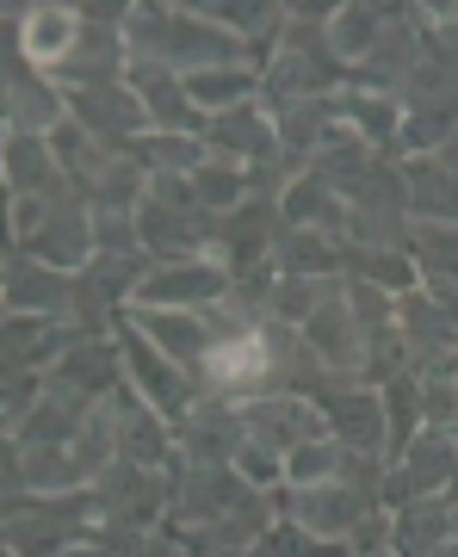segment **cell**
Masks as SVG:
<instances>
[{
	"label": "cell",
	"mask_w": 458,
	"mask_h": 557,
	"mask_svg": "<svg viewBox=\"0 0 458 557\" xmlns=\"http://www.w3.org/2000/svg\"><path fill=\"white\" fill-rule=\"evenodd\" d=\"M94 502H100V527L149 539L174 520V478L168 471H143L131 458H112L94 478Z\"/></svg>",
	"instance_id": "obj_1"
},
{
	"label": "cell",
	"mask_w": 458,
	"mask_h": 557,
	"mask_svg": "<svg viewBox=\"0 0 458 557\" xmlns=\"http://www.w3.org/2000/svg\"><path fill=\"white\" fill-rule=\"evenodd\" d=\"M119 354H124V384H131V391L149 403V409H161V416L174 421V428L205 403L199 379H193L186 366H174V359L161 354L156 341H143L137 329H131V317L119 322Z\"/></svg>",
	"instance_id": "obj_2"
},
{
	"label": "cell",
	"mask_w": 458,
	"mask_h": 557,
	"mask_svg": "<svg viewBox=\"0 0 458 557\" xmlns=\"http://www.w3.org/2000/svg\"><path fill=\"white\" fill-rule=\"evenodd\" d=\"M409 180H403V161L384 156L366 186L347 199V242L359 248H403L409 242Z\"/></svg>",
	"instance_id": "obj_3"
},
{
	"label": "cell",
	"mask_w": 458,
	"mask_h": 557,
	"mask_svg": "<svg viewBox=\"0 0 458 557\" xmlns=\"http://www.w3.org/2000/svg\"><path fill=\"white\" fill-rule=\"evenodd\" d=\"M81 32H87V13L69 7V0H38V7H7V50H20L38 75H57L62 62L81 50Z\"/></svg>",
	"instance_id": "obj_4"
},
{
	"label": "cell",
	"mask_w": 458,
	"mask_h": 557,
	"mask_svg": "<svg viewBox=\"0 0 458 557\" xmlns=\"http://www.w3.org/2000/svg\"><path fill=\"white\" fill-rule=\"evenodd\" d=\"M199 391L218 403H255L273 391V341H267V322H260L255 335H236V341H218L211 359H205L199 372Z\"/></svg>",
	"instance_id": "obj_5"
},
{
	"label": "cell",
	"mask_w": 458,
	"mask_h": 557,
	"mask_svg": "<svg viewBox=\"0 0 458 557\" xmlns=\"http://www.w3.org/2000/svg\"><path fill=\"white\" fill-rule=\"evenodd\" d=\"M273 508H280V520H298L304 533L329 539V545H347V539L366 527V515H379V502L354 496L347 483H310V490H273Z\"/></svg>",
	"instance_id": "obj_6"
},
{
	"label": "cell",
	"mask_w": 458,
	"mask_h": 557,
	"mask_svg": "<svg viewBox=\"0 0 458 557\" xmlns=\"http://www.w3.org/2000/svg\"><path fill=\"white\" fill-rule=\"evenodd\" d=\"M168 478H174V520L168 527H180V533H199V527L223 520L248 496V483L236 478V465H193V458L174 453Z\"/></svg>",
	"instance_id": "obj_7"
},
{
	"label": "cell",
	"mask_w": 458,
	"mask_h": 557,
	"mask_svg": "<svg viewBox=\"0 0 458 557\" xmlns=\"http://www.w3.org/2000/svg\"><path fill=\"white\" fill-rule=\"evenodd\" d=\"M0 112H7V137H50L69 124V94L50 75H38L20 50H7V87H0Z\"/></svg>",
	"instance_id": "obj_8"
},
{
	"label": "cell",
	"mask_w": 458,
	"mask_h": 557,
	"mask_svg": "<svg viewBox=\"0 0 458 557\" xmlns=\"http://www.w3.org/2000/svg\"><path fill=\"white\" fill-rule=\"evenodd\" d=\"M230 267H218V260H180V267H149L137 285V298H131V310H211V304L230 298Z\"/></svg>",
	"instance_id": "obj_9"
},
{
	"label": "cell",
	"mask_w": 458,
	"mask_h": 557,
	"mask_svg": "<svg viewBox=\"0 0 458 557\" xmlns=\"http://www.w3.org/2000/svg\"><path fill=\"white\" fill-rule=\"evenodd\" d=\"M453 478H458V434L421 428V440L391 465V478H384V508H409L421 496H446Z\"/></svg>",
	"instance_id": "obj_10"
},
{
	"label": "cell",
	"mask_w": 458,
	"mask_h": 557,
	"mask_svg": "<svg viewBox=\"0 0 458 557\" xmlns=\"http://www.w3.org/2000/svg\"><path fill=\"white\" fill-rule=\"evenodd\" d=\"M230 62H248V44L230 38L223 25H211L199 7H168V50H161V69H174V75H205V69H230Z\"/></svg>",
	"instance_id": "obj_11"
},
{
	"label": "cell",
	"mask_w": 458,
	"mask_h": 557,
	"mask_svg": "<svg viewBox=\"0 0 458 557\" xmlns=\"http://www.w3.org/2000/svg\"><path fill=\"white\" fill-rule=\"evenodd\" d=\"M7 317H50V322H75V273H57L44 260L7 248V278H0Z\"/></svg>",
	"instance_id": "obj_12"
},
{
	"label": "cell",
	"mask_w": 458,
	"mask_h": 557,
	"mask_svg": "<svg viewBox=\"0 0 458 557\" xmlns=\"http://www.w3.org/2000/svg\"><path fill=\"white\" fill-rule=\"evenodd\" d=\"M0 174H7V199H50V205H75L81 186L75 174L57 161L50 137H7V161H0ZM87 205V199H81Z\"/></svg>",
	"instance_id": "obj_13"
},
{
	"label": "cell",
	"mask_w": 458,
	"mask_h": 557,
	"mask_svg": "<svg viewBox=\"0 0 458 557\" xmlns=\"http://www.w3.org/2000/svg\"><path fill=\"white\" fill-rule=\"evenodd\" d=\"M69 119H81L112 149H131L137 137H149V112H143V94L131 87V75L106 81V87H87V94H69Z\"/></svg>",
	"instance_id": "obj_14"
},
{
	"label": "cell",
	"mask_w": 458,
	"mask_h": 557,
	"mask_svg": "<svg viewBox=\"0 0 458 557\" xmlns=\"http://www.w3.org/2000/svg\"><path fill=\"white\" fill-rule=\"evenodd\" d=\"M205 149L218 161H236V168H260V161H285L280 149V124L267 106H236V112H218L205 119Z\"/></svg>",
	"instance_id": "obj_15"
},
{
	"label": "cell",
	"mask_w": 458,
	"mask_h": 557,
	"mask_svg": "<svg viewBox=\"0 0 458 557\" xmlns=\"http://www.w3.org/2000/svg\"><path fill=\"white\" fill-rule=\"evenodd\" d=\"M242 416H248V434L267 440V446H280L285 458L310 446V440L329 434V416H322L317 397H292V391H273V397H255L242 403Z\"/></svg>",
	"instance_id": "obj_16"
},
{
	"label": "cell",
	"mask_w": 458,
	"mask_h": 557,
	"mask_svg": "<svg viewBox=\"0 0 458 557\" xmlns=\"http://www.w3.org/2000/svg\"><path fill=\"white\" fill-rule=\"evenodd\" d=\"M304 341L317 347V359L335 372L341 384H359L366 354H372V335H366V329H359V317L347 310V292H341L335 304H322L317 317L304 322Z\"/></svg>",
	"instance_id": "obj_17"
},
{
	"label": "cell",
	"mask_w": 458,
	"mask_h": 557,
	"mask_svg": "<svg viewBox=\"0 0 458 557\" xmlns=\"http://www.w3.org/2000/svg\"><path fill=\"white\" fill-rule=\"evenodd\" d=\"M322 416H329V434H335L347 453L384 458V446H391V428H384V391H372V384H341V391L322 397Z\"/></svg>",
	"instance_id": "obj_18"
},
{
	"label": "cell",
	"mask_w": 458,
	"mask_h": 557,
	"mask_svg": "<svg viewBox=\"0 0 458 557\" xmlns=\"http://www.w3.org/2000/svg\"><path fill=\"white\" fill-rule=\"evenodd\" d=\"M242 440H248V416H242V403H218V397H205L199 409L174 428L180 458H193V465H230Z\"/></svg>",
	"instance_id": "obj_19"
},
{
	"label": "cell",
	"mask_w": 458,
	"mask_h": 557,
	"mask_svg": "<svg viewBox=\"0 0 458 557\" xmlns=\"http://www.w3.org/2000/svg\"><path fill=\"white\" fill-rule=\"evenodd\" d=\"M112 409H119V458H131V465H143V471H168L174 453H180L174 421L161 416V409H149L131 384L112 397Z\"/></svg>",
	"instance_id": "obj_20"
},
{
	"label": "cell",
	"mask_w": 458,
	"mask_h": 557,
	"mask_svg": "<svg viewBox=\"0 0 458 557\" xmlns=\"http://www.w3.org/2000/svg\"><path fill=\"white\" fill-rule=\"evenodd\" d=\"M20 255L44 260V267H57V273H87V267L100 260V248H94V211H87L81 199L75 205H57L50 223L25 242Z\"/></svg>",
	"instance_id": "obj_21"
},
{
	"label": "cell",
	"mask_w": 458,
	"mask_h": 557,
	"mask_svg": "<svg viewBox=\"0 0 458 557\" xmlns=\"http://www.w3.org/2000/svg\"><path fill=\"white\" fill-rule=\"evenodd\" d=\"M124 317H131V329L143 341H156L161 354L174 359V366H186V372H199L205 359H211V347H218L205 310H124Z\"/></svg>",
	"instance_id": "obj_22"
},
{
	"label": "cell",
	"mask_w": 458,
	"mask_h": 557,
	"mask_svg": "<svg viewBox=\"0 0 458 557\" xmlns=\"http://www.w3.org/2000/svg\"><path fill=\"white\" fill-rule=\"evenodd\" d=\"M341 106V124L354 131L359 143H372L379 156L397 161V137H403V94H384V87H359V81H347L335 94Z\"/></svg>",
	"instance_id": "obj_23"
},
{
	"label": "cell",
	"mask_w": 458,
	"mask_h": 557,
	"mask_svg": "<svg viewBox=\"0 0 458 557\" xmlns=\"http://www.w3.org/2000/svg\"><path fill=\"white\" fill-rule=\"evenodd\" d=\"M421 62H428V38H421V25L409 20V7H403V20L384 32L379 50L359 62L347 81H359V87H384V94H403V87H409V75H416Z\"/></svg>",
	"instance_id": "obj_24"
},
{
	"label": "cell",
	"mask_w": 458,
	"mask_h": 557,
	"mask_svg": "<svg viewBox=\"0 0 458 557\" xmlns=\"http://www.w3.org/2000/svg\"><path fill=\"white\" fill-rule=\"evenodd\" d=\"M397 335H403V347H409V359H416V372H428L434 359H446L458 347L453 317L434 304L428 285H416V292H403L397 298Z\"/></svg>",
	"instance_id": "obj_25"
},
{
	"label": "cell",
	"mask_w": 458,
	"mask_h": 557,
	"mask_svg": "<svg viewBox=\"0 0 458 557\" xmlns=\"http://www.w3.org/2000/svg\"><path fill=\"white\" fill-rule=\"evenodd\" d=\"M94 409H100V403L87 397V391L50 379V384H44V403L32 409V421H25L13 440H20V446H75V434L87 428Z\"/></svg>",
	"instance_id": "obj_26"
},
{
	"label": "cell",
	"mask_w": 458,
	"mask_h": 557,
	"mask_svg": "<svg viewBox=\"0 0 458 557\" xmlns=\"http://www.w3.org/2000/svg\"><path fill=\"white\" fill-rule=\"evenodd\" d=\"M81 341L75 322L50 317H7V372H57L62 354Z\"/></svg>",
	"instance_id": "obj_27"
},
{
	"label": "cell",
	"mask_w": 458,
	"mask_h": 557,
	"mask_svg": "<svg viewBox=\"0 0 458 557\" xmlns=\"http://www.w3.org/2000/svg\"><path fill=\"white\" fill-rule=\"evenodd\" d=\"M280 218H285V230H317V236H329V242H347V199H341L329 180L310 174V168L285 186Z\"/></svg>",
	"instance_id": "obj_28"
},
{
	"label": "cell",
	"mask_w": 458,
	"mask_h": 557,
	"mask_svg": "<svg viewBox=\"0 0 458 557\" xmlns=\"http://www.w3.org/2000/svg\"><path fill=\"white\" fill-rule=\"evenodd\" d=\"M131 87L143 94L149 131H193V137H205V112L186 94V75H174V69H131Z\"/></svg>",
	"instance_id": "obj_29"
},
{
	"label": "cell",
	"mask_w": 458,
	"mask_h": 557,
	"mask_svg": "<svg viewBox=\"0 0 458 557\" xmlns=\"http://www.w3.org/2000/svg\"><path fill=\"white\" fill-rule=\"evenodd\" d=\"M403 20V7H379V0H347V7H335V25H329V44H335L341 69L354 75L359 62L379 50V38L391 32V25Z\"/></svg>",
	"instance_id": "obj_30"
},
{
	"label": "cell",
	"mask_w": 458,
	"mask_h": 557,
	"mask_svg": "<svg viewBox=\"0 0 458 557\" xmlns=\"http://www.w3.org/2000/svg\"><path fill=\"white\" fill-rule=\"evenodd\" d=\"M391 545L397 557H440V545H453V502L421 496L409 508H391Z\"/></svg>",
	"instance_id": "obj_31"
},
{
	"label": "cell",
	"mask_w": 458,
	"mask_h": 557,
	"mask_svg": "<svg viewBox=\"0 0 458 557\" xmlns=\"http://www.w3.org/2000/svg\"><path fill=\"white\" fill-rule=\"evenodd\" d=\"M379 149H372V143H359L354 131H347V124H335V137L322 143L317 149V161H310V174L317 180H329V186H335L341 199H354L359 186H366V174H372V168H379Z\"/></svg>",
	"instance_id": "obj_32"
},
{
	"label": "cell",
	"mask_w": 458,
	"mask_h": 557,
	"mask_svg": "<svg viewBox=\"0 0 458 557\" xmlns=\"http://www.w3.org/2000/svg\"><path fill=\"white\" fill-rule=\"evenodd\" d=\"M341 278H366V285H384L391 298L416 292L421 267L409 260V248H359V242H341Z\"/></svg>",
	"instance_id": "obj_33"
},
{
	"label": "cell",
	"mask_w": 458,
	"mask_h": 557,
	"mask_svg": "<svg viewBox=\"0 0 458 557\" xmlns=\"http://www.w3.org/2000/svg\"><path fill=\"white\" fill-rule=\"evenodd\" d=\"M409 180V218L416 223H458V174H446L434 156L403 161Z\"/></svg>",
	"instance_id": "obj_34"
},
{
	"label": "cell",
	"mask_w": 458,
	"mask_h": 557,
	"mask_svg": "<svg viewBox=\"0 0 458 557\" xmlns=\"http://www.w3.org/2000/svg\"><path fill=\"white\" fill-rule=\"evenodd\" d=\"M384 428H391L384 465H397V458L421 440V428H428V409H421V372H403V379L384 384Z\"/></svg>",
	"instance_id": "obj_35"
},
{
	"label": "cell",
	"mask_w": 458,
	"mask_h": 557,
	"mask_svg": "<svg viewBox=\"0 0 458 557\" xmlns=\"http://www.w3.org/2000/svg\"><path fill=\"white\" fill-rule=\"evenodd\" d=\"M273 267L285 278H341V242L317 236V230H280Z\"/></svg>",
	"instance_id": "obj_36"
},
{
	"label": "cell",
	"mask_w": 458,
	"mask_h": 557,
	"mask_svg": "<svg viewBox=\"0 0 458 557\" xmlns=\"http://www.w3.org/2000/svg\"><path fill=\"white\" fill-rule=\"evenodd\" d=\"M131 156H137L149 174H199L205 161H211V149H205V137H193V131H149V137L131 143Z\"/></svg>",
	"instance_id": "obj_37"
},
{
	"label": "cell",
	"mask_w": 458,
	"mask_h": 557,
	"mask_svg": "<svg viewBox=\"0 0 458 557\" xmlns=\"http://www.w3.org/2000/svg\"><path fill=\"white\" fill-rule=\"evenodd\" d=\"M409 260L421 267V285L458 278V223H409Z\"/></svg>",
	"instance_id": "obj_38"
},
{
	"label": "cell",
	"mask_w": 458,
	"mask_h": 557,
	"mask_svg": "<svg viewBox=\"0 0 458 557\" xmlns=\"http://www.w3.org/2000/svg\"><path fill=\"white\" fill-rule=\"evenodd\" d=\"M193 199H199L205 218H230V211H242V205H248V168L211 156L199 174H193Z\"/></svg>",
	"instance_id": "obj_39"
},
{
	"label": "cell",
	"mask_w": 458,
	"mask_h": 557,
	"mask_svg": "<svg viewBox=\"0 0 458 557\" xmlns=\"http://www.w3.org/2000/svg\"><path fill=\"white\" fill-rule=\"evenodd\" d=\"M341 458H347V446H341L335 434H322V440H310V446H298V453L285 458V483H292V490L335 483L341 478Z\"/></svg>",
	"instance_id": "obj_40"
},
{
	"label": "cell",
	"mask_w": 458,
	"mask_h": 557,
	"mask_svg": "<svg viewBox=\"0 0 458 557\" xmlns=\"http://www.w3.org/2000/svg\"><path fill=\"white\" fill-rule=\"evenodd\" d=\"M230 465H236V478L248 483V490H267V496L285 490V453H280V446H267V440H255V434L236 446Z\"/></svg>",
	"instance_id": "obj_41"
},
{
	"label": "cell",
	"mask_w": 458,
	"mask_h": 557,
	"mask_svg": "<svg viewBox=\"0 0 458 557\" xmlns=\"http://www.w3.org/2000/svg\"><path fill=\"white\" fill-rule=\"evenodd\" d=\"M44 384H50V372H7V416H0V434L7 440L32 421V409L44 403Z\"/></svg>",
	"instance_id": "obj_42"
},
{
	"label": "cell",
	"mask_w": 458,
	"mask_h": 557,
	"mask_svg": "<svg viewBox=\"0 0 458 557\" xmlns=\"http://www.w3.org/2000/svg\"><path fill=\"white\" fill-rule=\"evenodd\" d=\"M94 248L100 255H143L137 211H94Z\"/></svg>",
	"instance_id": "obj_43"
},
{
	"label": "cell",
	"mask_w": 458,
	"mask_h": 557,
	"mask_svg": "<svg viewBox=\"0 0 458 557\" xmlns=\"http://www.w3.org/2000/svg\"><path fill=\"white\" fill-rule=\"evenodd\" d=\"M7 211H13V218H7V236H13V248H25V242L50 223L57 205H50V199H7Z\"/></svg>",
	"instance_id": "obj_44"
},
{
	"label": "cell",
	"mask_w": 458,
	"mask_h": 557,
	"mask_svg": "<svg viewBox=\"0 0 458 557\" xmlns=\"http://www.w3.org/2000/svg\"><path fill=\"white\" fill-rule=\"evenodd\" d=\"M143 557H193V545H186V533H174V527H161L149 545H143Z\"/></svg>",
	"instance_id": "obj_45"
},
{
	"label": "cell",
	"mask_w": 458,
	"mask_h": 557,
	"mask_svg": "<svg viewBox=\"0 0 458 557\" xmlns=\"http://www.w3.org/2000/svg\"><path fill=\"white\" fill-rule=\"evenodd\" d=\"M62 557H119V552H106L100 539L87 533V539H75V545H69V552H62Z\"/></svg>",
	"instance_id": "obj_46"
},
{
	"label": "cell",
	"mask_w": 458,
	"mask_h": 557,
	"mask_svg": "<svg viewBox=\"0 0 458 557\" xmlns=\"http://www.w3.org/2000/svg\"><path fill=\"white\" fill-rule=\"evenodd\" d=\"M434 161L446 168V174H458V131H453V137H446V143L434 149Z\"/></svg>",
	"instance_id": "obj_47"
},
{
	"label": "cell",
	"mask_w": 458,
	"mask_h": 557,
	"mask_svg": "<svg viewBox=\"0 0 458 557\" xmlns=\"http://www.w3.org/2000/svg\"><path fill=\"white\" fill-rule=\"evenodd\" d=\"M440 557H458V539H453V545H440Z\"/></svg>",
	"instance_id": "obj_48"
},
{
	"label": "cell",
	"mask_w": 458,
	"mask_h": 557,
	"mask_svg": "<svg viewBox=\"0 0 458 557\" xmlns=\"http://www.w3.org/2000/svg\"><path fill=\"white\" fill-rule=\"evenodd\" d=\"M446 502H453V508H458V478H453V490H446Z\"/></svg>",
	"instance_id": "obj_49"
},
{
	"label": "cell",
	"mask_w": 458,
	"mask_h": 557,
	"mask_svg": "<svg viewBox=\"0 0 458 557\" xmlns=\"http://www.w3.org/2000/svg\"><path fill=\"white\" fill-rule=\"evenodd\" d=\"M359 557H397V552H359Z\"/></svg>",
	"instance_id": "obj_50"
},
{
	"label": "cell",
	"mask_w": 458,
	"mask_h": 557,
	"mask_svg": "<svg viewBox=\"0 0 458 557\" xmlns=\"http://www.w3.org/2000/svg\"><path fill=\"white\" fill-rule=\"evenodd\" d=\"M453 539H458V508H453Z\"/></svg>",
	"instance_id": "obj_51"
},
{
	"label": "cell",
	"mask_w": 458,
	"mask_h": 557,
	"mask_svg": "<svg viewBox=\"0 0 458 557\" xmlns=\"http://www.w3.org/2000/svg\"><path fill=\"white\" fill-rule=\"evenodd\" d=\"M7 557H20V552H7Z\"/></svg>",
	"instance_id": "obj_52"
}]
</instances>
